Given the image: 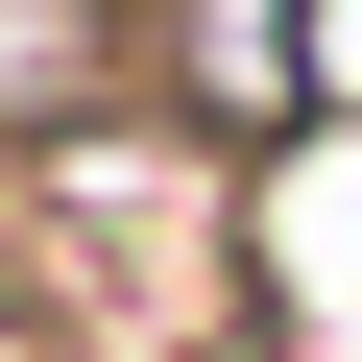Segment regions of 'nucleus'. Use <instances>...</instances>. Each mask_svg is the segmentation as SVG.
I'll return each instance as SVG.
<instances>
[{"label":"nucleus","instance_id":"nucleus-1","mask_svg":"<svg viewBox=\"0 0 362 362\" xmlns=\"http://www.w3.org/2000/svg\"><path fill=\"white\" fill-rule=\"evenodd\" d=\"M0 314L49 362H242L266 338V169L218 121H97L0 169Z\"/></svg>","mask_w":362,"mask_h":362}]
</instances>
